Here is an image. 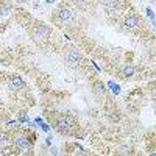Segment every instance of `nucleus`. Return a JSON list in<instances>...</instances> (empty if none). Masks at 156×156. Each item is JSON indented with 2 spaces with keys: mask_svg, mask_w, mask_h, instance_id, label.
<instances>
[{
  "mask_svg": "<svg viewBox=\"0 0 156 156\" xmlns=\"http://www.w3.org/2000/svg\"><path fill=\"white\" fill-rule=\"evenodd\" d=\"M48 33H50L48 27L44 24H34L31 27V36L36 41H45L48 38Z\"/></svg>",
  "mask_w": 156,
  "mask_h": 156,
  "instance_id": "obj_1",
  "label": "nucleus"
},
{
  "mask_svg": "<svg viewBox=\"0 0 156 156\" xmlns=\"http://www.w3.org/2000/svg\"><path fill=\"white\" fill-rule=\"evenodd\" d=\"M16 145L20 150H31L33 148V142H31L25 134H17L16 136Z\"/></svg>",
  "mask_w": 156,
  "mask_h": 156,
  "instance_id": "obj_2",
  "label": "nucleus"
},
{
  "mask_svg": "<svg viewBox=\"0 0 156 156\" xmlns=\"http://www.w3.org/2000/svg\"><path fill=\"white\" fill-rule=\"evenodd\" d=\"M66 59H67L69 64H72V66H73V64H78V63H80V59H81V53L78 52L77 48H70L67 52V55H66Z\"/></svg>",
  "mask_w": 156,
  "mask_h": 156,
  "instance_id": "obj_3",
  "label": "nucleus"
},
{
  "mask_svg": "<svg viewBox=\"0 0 156 156\" xmlns=\"http://www.w3.org/2000/svg\"><path fill=\"white\" fill-rule=\"evenodd\" d=\"M58 17H59V20H63V22H70V20H73V13H72V10H69V8H61V10L58 11Z\"/></svg>",
  "mask_w": 156,
  "mask_h": 156,
  "instance_id": "obj_4",
  "label": "nucleus"
},
{
  "mask_svg": "<svg viewBox=\"0 0 156 156\" xmlns=\"http://www.w3.org/2000/svg\"><path fill=\"white\" fill-rule=\"evenodd\" d=\"M105 8H106V11H109V13L119 11L122 8V0H106V2H105Z\"/></svg>",
  "mask_w": 156,
  "mask_h": 156,
  "instance_id": "obj_5",
  "label": "nucleus"
},
{
  "mask_svg": "<svg viewBox=\"0 0 156 156\" xmlns=\"http://www.w3.org/2000/svg\"><path fill=\"white\" fill-rule=\"evenodd\" d=\"M139 24H141V20L136 14H128L125 17V27L126 28H136V27H139Z\"/></svg>",
  "mask_w": 156,
  "mask_h": 156,
  "instance_id": "obj_6",
  "label": "nucleus"
},
{
  "mask_svg": "<svg viewBox=\"0 0 156 156\" xmlns=\"http://www.w3.org/2000/svg\"><path fill=\"white\" fill-rule=\"evenodd\" d=\"M55 125H56L58 130H67L70 126V119L66 116H59L56 120H55Z\"/></svg>",
  "mask_w": 156,
  "mask_h": 156,
  "instance_id": "obj_7",
  "label": "nucleus"
},
{
  "mask_svg": "<svg viewBox=\"0 0 156 156\" xmlns=\"http://www.w3.org/2000/svg\"><path fill=\"white\" fill-rule=\"evenodd\" d=\"M92 91H94V95H95L97 98H103L105 94H106V88L103 86V83H98V81L94 84Z\"/></svg>",
  "mask_w": 156,
  "mask_h": 156,
  "instance_id": "obj_8",
  "label": "nucleus"
},
{
  "mask_svg": "<svg viewBox=\"0 0 156 156\" xmlns=\"http://www.w3.org/2000/svg\"><path fill=\"white\" fill-rule=\"evenodd\" d=\"M10 88L11 89H20V88H24V81H22V78L19 75H11V78H10Z\"/></svg>",
  "mask_w": 156,
  "mask_h": 156,
  "instance_id": "obj_9",
  "label": "nucleus"
},
{
  "mask_svg": "<svg viewBox=\"0 0 156 156\" xmlns=\"http://www.w3.org/2000/svg\"><path fill=\"white\" fill-rule=\"evenodd\" d=\"M133 73H134V67H133V66H125V67L122 69V75L125 77V78L131 77Z\"/></svg>",
  "mask_w": 156,
  "mask_h": 156,
  "instance_id": "obj_10",
  "label": "nucleus"
},
{
  "mask_svg": "<svg viewBox=\"0 0 156 156\" xmlns=\"http://www.w3.org/2000/svg\"><path fill=\"white\" fill-rule=\"evenodd\" d=\"M10 14V8H2V10H0V16H8Z\"/></svg>",
  "mask_w": 156,
  "mask_h": 156,
  "instance_id": "obj_11",
  "label": "nucleus"
},
{
  "mask_svg": "<svg viewBox=\"0 0 156 156\" xmlns=\"http://www.w3.org/2000/svg\"><path fill=\"white\" fill-rule=\"evenodd\" d=\"M73 2H75L77 5H83V3H84V0H73Z\"/></svg>",
  "mask_w": 156,
  "mask_h": 156,
  "instance_id": "obj_12",
  "label": "nucleus"
},
{
  "mask_svg": "<svg viewBox=\"0 0 156 156\" xmlns=\"http://www.w3.org/2000/svg\"><path fill=\"white\" fill-rule=\"evenodd\" d=\"M45 2H47V3H53L55 0H45Z\"/></svg>",
  "mask_w": 156,
  "mask_h": 156,
  "instance_id": "obj_13",
  "label": "nucleus"
}]
</instances>
